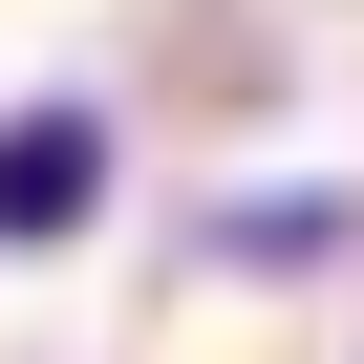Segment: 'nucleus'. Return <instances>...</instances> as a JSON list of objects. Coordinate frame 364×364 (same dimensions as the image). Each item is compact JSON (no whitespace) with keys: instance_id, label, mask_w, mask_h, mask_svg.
<instances>
[{"instance_id":"f257e3e1","label":"nucleus","mask_w":364,"mask_h":364,"mask_svg":"<svg viewBox=\"0 0 364 364\" xmlns=\"http://www.w3.org/2000/svg\"><path fill=\"white\" fill-rule=\"evenodd\" d=\"M107 193H129V129L107 107H0V257H65Z\"/></svg>"},{"instance_id":"f03ea898","label":"nucleus","mask_w":364,"mask_h":364,"mask_svg":"<svg viewBox=\"0 0 364 364\" xmlns=\"http://www.w3.org/2000/svg\"><path fill=\"white\" fill-rule=\"evenodd\" d=\"M364 236V193H257V215H215V257H343Z\"/></svg>"}]
</instances>
